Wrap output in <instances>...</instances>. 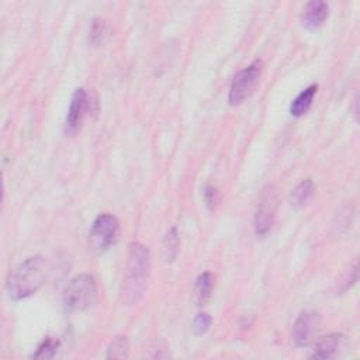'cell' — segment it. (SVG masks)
Here are the masks:
<instances>
[{"mask_svg": "<svg viewBox=\"0 0 360 360\" xmlns=\"http://www.w3.org/2000/svg\"><path fill=\"white\" fill-rule=\"evenodd\" d=\"M87 108H89V96H87L86 90L83 87L76 89L72 96L66 121H65V127H66L68 132H75L79 129V127L86 115Z\"/></svg>", "mask_w": 360, "mask_h": 360, "instance_id": "obj_8", "label": "cell"}, {"mask_svg": "<svg viewBox=\"0 0 360 360\" xmlns=\"http://www.w3.org/2000/svg\"><path fill=\"white\" fill-rule=\"evenodd\" d=\"M315 193V184L311 179H305L302 180L301 183H298L295 186V188L291 191V197H290V201H291V205L295 207V208H300V207H304L314 195Z\"/></svg>", "mask_w": 360, "mask_h": 360, "instance_id": "obj_12", "label": "cell"}, {"mask_svg": "<svg viewBox=\"0 0 360 360\" xmlns=\"http://www.w3.org/2000/svg\"><path fill=\"white\" fill-rule=\"evenodd\" d=\"M97 297L96 280L90 274L73 277L63 291V307L68 312H83L89 309Z\"/></svg>", "mask_w": 360, "mask_h": 360, "instance_id": "obj_3", "label": "cell"}, {"mask_svg": "<svg viewBox=\"0 0 360 360\" xmlns=\"http://www.w3.org/2000/svg\"><path fill=\"white\" fill-rule=\"evenodd\" d=\"M276 210H277V194L273 184H266L257 200L256 212H255V231L256 235L260 238H264L274 222L276 218Z\"/></svg>", "mask_w": 360, "mask_h": 360, "instance_id": "obj_6", "label": "cell"}, {"mask_svg": "<svg viewBox=\"0 0 360 360\" xmlns=\"http://www.w3.org/2000/svg\"><path fill=\"white\" fill-rule=\"evenodd\" d=\"M328 14H329L328 3L321 0L309 1L305 4L301 14L302 25L308 30H316L325 22V20L328 18Z\"/></svg>", "mask_w": 360, "mask_h": 360, "instance_id": "obj_9", "label": "cell"}, {"mask_svg": "<svg viewBox=\"0 0 360 360\" xmlns=\"http://www.w3.org/2000/svg\"><path fill=\"white\" fill-rule=\"evenodd\" d=\"M59 347V340H55L52 338H46L32 353V359H52L56 354V350Z\"/></svg>", "mask_w": 360, "mask_h": 360, "instance_id": "obj_17", "label": "cell"}, {"mask_svg": "<svg viewBox=\"0 0 360 360\" xmlns=\"http://www.w3.org/2000/svg\"><path fill=\"white\" fill-rule=\"evenodd\" d=\"M263 70H264L263 60L256 59L249 66H246L245 69L239 70L235 75L229 87V94H228V101L231 105L242 104L246 98H249L255 93L256 87L259 86Z\"/></svg>", "mask_w": 360, "mask_h": 360, "instance_id": "obj_4", "label": "cell"}, {"mask_svg": "<svg viewBox=\"0 0 360 360\" xmlns=\"http://www.w3.org/2000/svg\"><path fill=\"white\" fill-rule=\"evenodd\" d=\"M204 201H205V205L210 210H214L218 205V202H219V191L217 190V187H214L211 184L205 186V188H204Z\"/></svg>", "mask_w": 360, "mask_h": 360, "instance_id": "obj_19", "label": "cell"}, {"mask_svg": "<svg viewBox=\"0 0 360 360\" xmlns=\"http://www.w3.org/2000/svg\"><path fill=\"white\" fill-rule=\"evenodd\" d=\"M211 322H212V318H211L208 314H205V312L198 314V315L194 318L193 325H191L193 333H194V335H197V336L204 335V333L210 329Z\"/></svg>", "mask_w": 360, "mask_h": 360, "instance_id": "obj_18", "label": "cell"}, {"mask_svg": "<svg viewBox=\"0 0 360 360\" xmlns=\"http://www.w3.org/2000/svg\"><path fill=\"white\" fill-rule=\"evenodd\" d=\"M150 269L149 250L141 242H132L128 248V257L125 266V276L120 290L122 305L136 304L146 287Z\"/></svg>", "mask_w": 360, "mask_h": 360, "instance_id": "obj_1", "label": "cell"}, {"mask_svg": "<svg viewBox=\"0 0 360 360\" xmlns=\"http://www.w3.org/2000/svg\"><path fill=\"white\" fill-rule=\"evenodd\" d=\"M321 328V315L315 311H304L298 315L292 326V339L297 346L311 345Z\"/></svg>", "mask_w": 360, "mask_h": 360, "instance_id": "obj_7", "label": "cell"}, {"mask_svg": "<svg viewBox=\"0 0 360 360\" xmlns=\"http://www.w3.org/2000/svg\"><path fill=\"white\" fill-rule=\"evenodd\" d=\"M345 336L342 333H328L322 336L314 347L311 354L312 359H333L338 356L339 350L343 346Z\"/></svg>", "mask_w": 360, "mask_h": 360, "instance_id": "obj_10", "label": "cell"}, {"mask_svg": "<svg viewBox=\"0 0 360 360\" xmlns=\"http://www.w3.org/2000/svg\"><path fill=\"white\" fill-rule=\"evenodd\" d=\"M120 236V221L112 214H100L91 224L89 240L93 250L103 253L110 249Z\"/></svg>", "mask_w": 360, "mask_h": 360, "instance_id": "obj_5", "label": "cell"}, {"mask_svg": "<svg viewBox=\"0 0 360 360\" xmlns=\"http://www.w3.org/2000/svg\"><path fill=\"white\" fill-rule=\"evenodd\" d=\"M212 287H214V276L210 271H204L201 273L194 284V294H195V301L197 305H204L212 292Z\"/></svg>", "mask_w": 360, "mask_h": 360, "instance_id": "obj_13", "label": "cell"}, {"mask_svg": "<svg viewBox=\"0 0 360 360\" xmlns=\"http://www.w3.org/2000/svg\"><path fill=\"white\" fill-rule=\"evenodd\" d=\"M46 260L44 256H31L21 262L8 276L6 288L11 300L18 301L35 294L46 280Z\"/></svg>", "mask_w": 360, "mask_h": 360, "instance_id": "obj_2", "label": "cell"}, {"mask_svg": "<svg viewBox=\"0 0 360 360\" xmlns=\"http://www.w3.org/2000/svg\"><path fill=\"white\" fill-rule=\"evenodd\" d=\"M318 91V84H311L305 90H302L292 101L290 105V114L292 117H301L304 115L312 105L314 97Z\"/></svg>", "mask_w": 360, "mask_h": 360, "instance_id": "obj_11", "label": "cell"}, {"mask_svg": "<svg viewBox=\"0 0 360 360\" xmlns=\"http://www.w3.org/2000/svg\"><path fill=\"white\" fill-rule=\"evenodd\" d=\"M129 343L125 336H115L107 347V359H128Z\"/></svg>", "mask_w": 360, "mask_h": 360, "instance_id": "obj_15", "label": "cell"}, {"mask_svg": "<svg viewBox=\"0 0 360 360\" xmlns=\"http://www.w3.org/2000/svg\"><path fill=\"white\" fill-rule=\"evenodd\" d=\"M110 37V25L105 20L94 18L91 21L90 32H89V42L94 46H98L105 42V39Z\"/></svg>", "mask_w": 360, "mask_h": 360, "instance_id": "obj_14", "label": "cell"}, {"mask_svg": "<svg viewBox=\"0 0 360 360\" xmlns=\"http://www.w3.org/2000/svg\"><path fill=\"white\" fill-rule=\"evenodd\" d=\"M179 249V233L176 226H173L165 236L163 240V252H165V260L173 262Z\"/></svg>", "mask_w": 360, "mask_h": 360, "instance_id": "obj_16", "label": "cell"}]
</instances>
